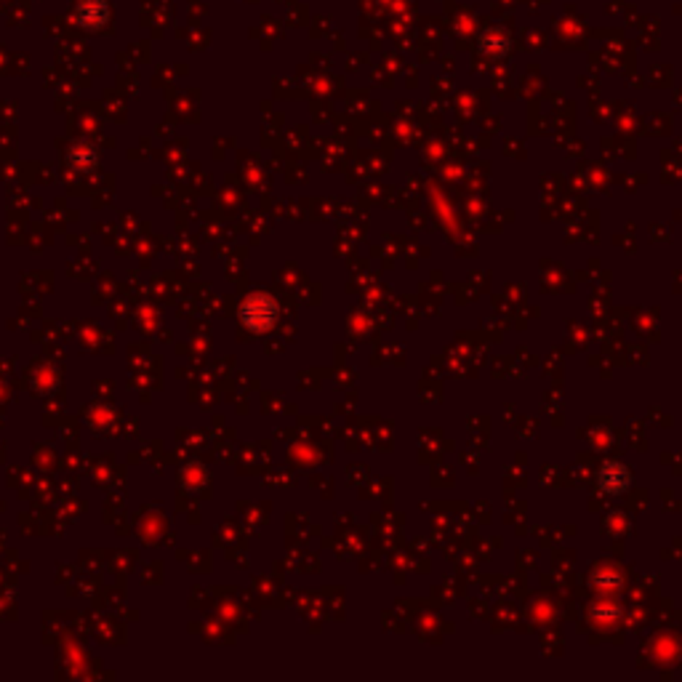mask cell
Segmentation results:
<instances>
[{
    "label": "cell",
    "mask_w": 682,
    "mask_h": 682,
    "mask_svg": "<svg viewBox=\"0 0 682 682\" xmlns=\"http://www.w3.org/2000/svg\"><path fill=\"white\" fill-rule=\"evenodd\" d=\"M597 485H600V490L618 496V493H624V490L632 485V472H629L624 464L610 461V464H605V466L600 469V474H597Z\"/></svg>",
    "instance_id": "2"
},
{
    "label": "cell",
    "mask_w": 682,
    "mask_h": 682,
    "mask_svg": "<svg viewBox=\"0 0 682 682\" xmlns=\"http://www.w3.org/2000/svg\"><path fill=\"white\" fill-rule=\"evenodd\" d=\"M277 318V307L269 296H251L243 307V320L253 328V331H264L272 328Z\"/></svg>",
    "instance_id": "1"
}]
</instances>
